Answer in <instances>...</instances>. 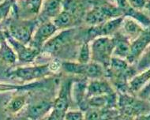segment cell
Segmentation results:
<instances>
[{"label": "cell", "instance_id": "obj_1", "mask_svg": "<svg viewBox=\"0 0 150 120\" xmlns=\"http://www.w3.org/2000/svg\"><path fill=\"white\" fill-rule=\"evenodd\" d=\"M81 30L78 27L59 30L42 47L40 55L59 59L62 54L71 52L73 48L79 47L82 43Z\"/></svg>", "mask_w": 150, "mask_h": 120}, {"label": "cell", "instance_id": "obj_2", "mask_svg": "<svg viewBox=\"0 0 150 120\" xmlns=\"http://www.w3.org/2000/svg\"><path fill=\"white\" fill-rule=\"evenodd\" d=\"M50 61L46 63L36 65H25L22 66H13L6 69V77L13 80H18L23 84L40 81L54 75Z\"/></svg>", "mask_w": 150, "mask_h": 120}, {"label": "cell", "instance_id": "obj_3", "mask_svg": "<svg viewBox=\"0 0 150 120\" xmlns=\"http://www.w3.org/2000/svg\"><path fill=\"white\" fill-rule=\"evenodd\" d=\"M4 24L6 32L11 37L24 44L29 45L34 32L40 22L37 18L22 19L11 13L10 17L4 21Z\"/></svg>", "mask_w": 150, "mask_h": 120}, {"label": "cell", "instance_id": "obj_4", "mask_svg": "<svg viewBox=\"0 0 150 120\" xmlns=\"http://www.w3.org/2000/svg\"><path fill=\"white\" fill-rule=\"evenodd\" d=\"M124 17L115 4L108 2H97L86 12L84 21L88 26H96L111 19Z\"/></svg>", "mask_w": 150, "mask_h": 120}, {"label": "cell", "instance_id": "obj_5", "mask_svg": "<svg viewBox=\"0 0 150 120\" xmlns=\"http://www.w3.org/2000/svg\"><path fill=\"white\" fill-rule=\"evenodd\" d=\"M118 93L119 114L136 118L150 112V102L129 92Z\"/></svg>", "mask_w": 150, "mask_h": 120}, {"label": "cell", "instance_id": "obj_6", "mask_svg": "<svg viewBox=\"0 0 150 120\" xmlns=\"http://www.w3.org/2000/svg\"><path fill=\"white\" fill-rule=\"evenodd\" d=\"M62 71L71 75L88 80L105 78V69L98 63H80L77 61H62Z\"/></svg>", "mask_w": 150, "mask_h": 120}, {"label": "cell", "instance_id": "obj_7", "mask_svg": "<svg viewBox=\"0 0 150 120\" xmlns=\"http://www.w3.org/2000/svg\"><path fill=\"white\" fill-rule=\"evenodd\" d=\"M91 62L101 65L106 70L113 57L115 40L112 37H101L90 43Z\"/></svg>", "mask_w": 150, "mask_h": 120}, {"label": "cell", "instance_id": "obj_8", "mask_svg": "<svg viewBox=\"0 0 150 120\" xmlns=\"http://www.w3.org/2000/svg\"><path fill=\"white\" fill-rule=\"evenodd\" d=\"M44 0H16L11 14L22 19L37 18L41 11Z\"/></svg>", "mask_w": 150, "mask_h": 120}, {"label": "cell", "instance_id": "obj_9", "mask_svg": "<svg viewBox=\"0 0 150 120\" xmlns=\"http://www.w3.org/2000/svg\"><path fill=\"white\" fill-rule=\"evenodd\" d=\"M6 37L8 43L13 47L17 54L18 62L21 64H32L40 56L41 52L40 50L34 48L30 45L24 44L21 42L18 41L17 40L11 37L7 32L6 33Z\"/></svg>", "mask_w": 150, "mask_h": 120}, {"label": "cell", "instance_id": "obj_10", "mask_svg": "<svg viewBox=\"0 0 150 120\" xmlns=\"http://www.w3.org/2000/svg\"><path fill=\"white\" fill-rule=\"evenodd\" d=\"M58 31L59 29L52 21L40 23L34 32L29 45L41 52L42 47H44L46 42L48 41Z\"/></svg>", "mask_w": 150, "mask_h": 120}, {"label": "cell", "instance_id": "obj_11", "mask_svg": "<svg viewBox=\"0 0 150 120\" xmlns=\"http://www.w3.org/2000/svg\"><path fill=\"white\" fill-rule=\"evenodd\" d=\"M54 100L41 99L28 104L24 109V116L32 120H44L52 112Z\"/></svg>", "mask_w": 150, "mask_h": 120}, {"label": "cell", "instance_id": "obj_12", "mask_svg": "<svg viewBox=\"0 0 150 120\" xmlns=\"http://www.w3.org/2000/svg\"><path fill=\"white\" fill-rule=\"evenodd\" d=\"M88 81L89 80L88 78L78 77L77 78L73 79L70 87V97L72 102L83 112L88 109L86 95Z\"/></svg>", "mask_w": 150, "mask_h": 120}, {"label": "cell", "instance_id": "obj_13", "mask_svg": "<svg viewBox=\"0 0 150 120\" xmlns=\"http://www.w3.org/2000/svg\"><path fill=\"white\" fill-rule=\"evenodd\" d=\"M150 45V26L144 28L143 31L131 41L130 52L127 61L130 65L137 63L141 55Z\"/></svg>", "mask_w": 150, "mask_h": 120}, {"label": "cell", "instance_id": "obj_14", "mask_svg": "<svg viewBox=\"0 0 150 120\" xmlns=\"http://www.w3.org/2000/svg\"><path fill=\"white\" fill-rule=\"evenodd\" d=\"M30 95L31 92H19L14 93L4 106V112L11 117L19 115L29 104Z\"/></svg>", "mask_w": 150, "mask_h": 120}, {"label": "cell", "instance_id": "obj_15", "mask_svg": "<svg viewBox=\"0 0 150 120\" xmlns=\"http://www.w3.org/2000/svg\"><path fill=\"white\" fill-rule=\"evenodd\" d=\"M115 4L120 9L123 13L124 18L128 17L134 19L144 28L150 26V18L142 13V11H138L130 5L128 0H115Z\"/></svg>", "mask_w": 150, "mask_h": 120}, {"label": "cell", "instance_id": "obj_16", "mask_svg": "<svg viewBox=\"0 0 150 120\" xmlns=\"http://www.w3.org/2000/svg\"><path fill=\"white\" fill-rule=\"evenodd\" d=\"M49 80L47 78L43 79L40 81H34L27 84H11L0 82V92H33L35 90H40L42 89H46L48 86Z\"/></svg>", "mask_w": 150, "mask_h": 120}, {"label": "cell", "instance_id": "obj_17", "mask_svg": "<svg viewBox=\"0 0 150 120\" xmlns=\"http://www.w3.org/2000/svg\"><path fill=\"white\" fill-rule=\"evenodd\" d=\"M114 87L107 78L89 80L87 88L86 99L89 97L108 95L115 92Z\"/></svg>", "mask_w": 150, "mask_h": 120}, {"label": "cell", "instance_id": "obj_18", "mask_svg": "<svg viewBox=\"0 0 150 120\" xmlns=\"http://www.w3.org/2000/svg\"><path fill=\"white\" fill-rule=\"evenodd\" d=\"M62 11V0H44L43 6L37 19L40 23L52 21Z\"/></svg>", "mask_w": 150, "mask_h": 120}, {"label": "cell", "instance_id": "obj_19", "mask_svg": "<svg viewBox=\"0 0 150 120\" xmlns=\"http://www.w3.org/2000/svg\"><path fill=\"white\" fill-rule=\"evenodd\" d=\"M87 107L98 109H112L118 108V93H114L97 97H89L86 100Z\"/></svg>", "mask_w": 150, "mask_h": 120}, {"label": "cell", "instance_id": "obj_20", "mask_svg": "<svg viewBox=\"0 0 150 120\" xmlns=\"http://www.w3.org/2000/svg\"><path fill=\"white\" fill-rule=\"evenodd\" d=\"M115 40L113 56L127 60L129 56L131 46V40L122 33L120 29L112 36Z\"/></svg>", "mask_w": 150, "mask_h": 120}, {"label": "cell", "instance_id": "obj_21", "mask_svg": "<svg viewBox=\"0 0 150 120\" xmlns=\"http://www.w3.org/2000/svg\"><path fill=\"white\" fill-rule=\"evenodd\" d=\"M82 19L67 10H62L61 13L52 20L54 25L57 27L59 30L78 27Z\"/></svg>", "mask_w": 150, "mask_h": 120}, {"label": "cell", "instance_id": "obj_22", "mask_svg": "<svg viewBox=\"0 0 150 120\" xmlns=\"http://www.w3.org/2000/svg\"><path fill=\"white\" fill-rule=\"evenodd\" d=\"M18 62L17 54L6 40L0 44V64L10 68L14 66Z\"/></svg>", "mask_w": 150, "mask_h": 120}, {"label": "cell", "instance_id": "obj_23", "mask_svg": "<svg viewBox=\"0 0 150 120\" xmlns=\"http://www.w3.org/2000/svg\"><path fill=\"white\" fill-rule=\"evenodd\" d=\"M150 81V68L137 73L129 81V93L136 95L148 84Z\"/></svg>", "mask_w": 150, "mask_h": 120}, {"label": "cell", "instance_id": "obj_24", "mask_svg": "<svg viewBox=\"0 0 150 120\" xmlns=\"http://www.w3.org/2000/svg\"><path fill=\"white\" fill-rule=\"evenodd\" d=\"M143 29L144 27L137 21H135L134 19L126 17L123 19L120 31L132 41L133 40L138 37V35L143 31Z\"/></svg>", "mask_w": 150, "mask_h": 120}, {"label": "cell", "instance_id": "obj_25", "mask_svg": "<svg viewBox=\"0 0 150 120\" xmlns=\"http://www.w3.org/2000/svg\"><path fill=\"white\" fill-rule=\"evenodd\" d=\"M76 61L80 63H88L91 62V48L89 42H82L78 48Z\"/></svg>", "mask_w": 150, "mask_h": 120}, {"label": "cell", "instance_id": "obj_26", "mask_svg": "<svg viewBox=\"0 0 150 120\" xmlns=\"http://www.w3.org/2000/svg\"><path fill=\"white\" fill-rule=\"evenodd\" d=\"M134 66L137 73L150 68V45L144 51Z\"/></svg>", "mask_w": 150, "mask_h": 120}, {"label": "cell", "instance_id": "obj_27", "mask_svg": "<svg viewBox=\"0 0 150 120\" xmlns=\"http://www.w3.org/2000/svg\"><path fill=\"white\" fill-rule=\"evenodd\" d=\"M15 1L16 0H3L0 3V23L5 21L10 17Z\"/></svg>", "mask_w": 150, "mask_h": 120}, {"label": "cell", "instance_id": "obj_28", "mask_svg": "<svg viewBox=\"0 0 150 120\" xmlns=\"http://www.w3.org/2000/svg\"><path fill=\"white\" fill-rule=\"evenodd\" d=\"M64 120H84V112L81 110H69L65 115Z\"/></svg>", "mask_w": 150, "mask_h": 120}, {"label": "cell", "instance_id": "obj_29", "mask_svg": "<svg viewBox=\"0 0 150 120\" xmlns=\"http://www.w3.org/2000/svg\"><path fill=\"white\" fill-rule=\"evenodd\" d=\"M137 96L140 98L144 100H148L150 97V81L148 84L143 88L141 91L137 94Z\"/></svg>", "mask_w": 150, "mask_h": 120}, {"label": "cell", "instance_id": "obj_30", "mask_svg": "<svg viewBox=\"0 0 150 120\" xmlns=\"http://www.w3.org/2000/svg\"><path fill=\"white\" fill-rule=\"evenodd\" d=\"M128 1L133 7L138 11L143 10L146 3V0H128Z\"/></svg>", "mask_w": 150, "mask_h": 120}, {"label": "cell", "instance_id": "obj_31", "mask_svg": "<svg viewBox=\"0 0 150 120\" xmlns=\"http://www.w3.org/2000/svg\"><path fill=\"white\" fill-rule=\"evenodd\" d=\"M6 32L5 28L2 26V25H0V44H1L4 40H6Z\"/></svg>", "mask_w": 150, "mask_h": 120}, {"label": "cell", "instance_id": "obj_32", "mask_svg": "<svg viewBox=\"0 0 150 120\" xmlns=\"http://www.w3.org/2000/svg\"><path fill=\"white\" fill-rule=\"evenodd\" d=\"M112 120H134V118L130 117V116H127V115H122V114H119V115H116Z\"/></svg>", "mask_w": 150, "mask_h": 120}, {"label": "cell", "instance_id": "obj_33", "mask_svg": "<svg viewBox=\"0 0 150 120\" xmlns=\"http://www.w3.org/2000/svg\"><path fill=\"white\" fill-rule=\"evenodd\" d=\"M134 120H150V112L145 114V115H139V116L134 118Z\"/></svg>", "mask_w": 150, "mask_h": 120}, {"label": "cell", "instance_id": "obj_34", "mask_svg": "<svg viewBox=\"0 0 150 120\" xmlns=\"http://www.w3.org/2000/svg\"><path fill=\"white\" fill-rule=\"evenodd\" d=\"M146 11L150 13V0H146V3H145V8Z\"/></svg>", "mask_w": 150, "mask_h": 120}, {"label": "cell", "instance_id": "obj_35", "mask_svg": "<svg viewBox=\"0 0 150 120\" xmlns=\"http://www.w3.org/2000/svg\"><path fill=\"white\" fill-rule=\"evenodd\" d=\"M17 119H18V120H32V119H29V118L25 117V116H23V117L18 118Z\"/></svg>", "mask_w": 150, "mask_h": 120}, {"label": "cell", "instance_id": "obj_36", "mask_svg": "<svg viewBox=\"0 0 150 120\" xmlns=\"http://www.w3.org/2000/svg\"><path fill=\"white\" fill-rule=\"evenodd\" d=\"M149 100V102H150V97H149V99H148V100Z\"/></svg>", "mask_w": 150, "mask_h": 120}]
</instances>
